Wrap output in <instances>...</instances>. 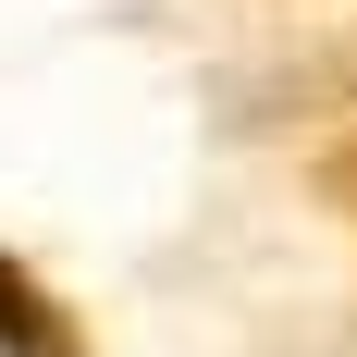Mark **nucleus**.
I'll use <instances>...</instances> for the list:
<instances>
[{"instance_id": "f257e3e1", "label": "nucleus", "mask_w": 357, "mask_h": 357, "mask_svg": "<svg viewBox=\"0 0 357 357\" xmlns=\"http://www.w3.org/2000/svg\"><path fill=\"white\" fill-rule=\"evenodd\" d=\"M0 357H86L74 308L37 284V271H13V259H0Z\"/></svg>"}, {"instance_id": "f03ea898", "label": "nucleus", "mask_w": 357, "mask_h": 357, "mask_svg": "<svg viewBox=\"0 0 357 357\" xmlns=\"http://www.w3.org/2000/svg\"><path fill=\"white\" fill-rule=\"evenodd\" d=\"M321 185H333V197H345V210H357V136H345V148H333V160H321Z\"/></svg>"}]
</instances>
